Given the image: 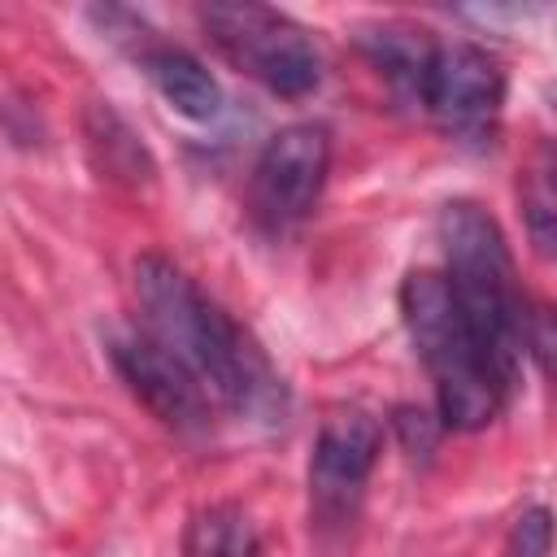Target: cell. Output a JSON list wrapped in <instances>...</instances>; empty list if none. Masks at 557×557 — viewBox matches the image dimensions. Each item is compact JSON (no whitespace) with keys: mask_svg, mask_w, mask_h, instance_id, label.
I'll return each mask as SVG.
<instances>
[{"mask_svg":"<svg viewBox=\"0 0 557 557\" xmlns=\"http://www.w3.org/2000/svg\"><path fill=\"white\" fill-rule=\"evenodd\" d=\"M548 548H553V513L544 505L522 509L509 527L505 557H548Z\"/></svg>","mask_w":557,"mask_h":557,"instance_id":"13","label":"cell"},{"mask_svg":"<svg viewBox=\"0 0 557 557\" xmlns=\"http://www.w3.org/2000/svg\"><path fill=\"white\" fill-rule=\"evenodd\" d=\"M522 196V218H527V239L540 261H557V139H544L518 178Z\"/></svg>","mask_w":557,"mask_h":557,"instance_id":"11","label":"cell"},{"mask_svg":"<svg viewBox=\"0 0 557 557\" xmlns=\"http://www.w3.org/2000/svg\"><path fill=\"white\" fill-rule=\"evenodd\" d=\"M331 170V135L318 122H292L274 131L252 165V218L283 235L309 218Z\"/></svg>","mask_w":557,"mask_h":557,"instance_id":"6","label":"cell"},{"mask_svg":"<svg viewBox=\"0 0 557 557\" xmlns=\"http://www.w3.org/2000/svg\"><path fill=\"white\" fill-rule=\"evenodd\" d=\"M400 313H405V331L418 357L431 370L440 422L448 431L487 426L500 413L509 383L496 374L483 344L474 339L448 278L435 270H413L400 283Z\"/></svg>","mask_w":557,"mask_h":557,"instance_id":"3","label":"cell"},{"mask_svg":"<svg viewBox=\"0 0 557 557\" xmlns=\"http://www.w3.org/2000/svg\"><path fill=\"white\" fill-rule=\"evenodd\" d=\"M392 426H396V435H400V444H405V453H431L435 448V435H440V426L444 422H435V418H426L422 409H413V405H405V409H396V418H392Z\"/></svg>","mask_w":557,"mask_h":557,"instance_id":"15","label":"cell"},{"mask_svg":"<svg viewBox=\"0 0 557 557\" xmlns=\"http://www.w3.org/2000/svg\"><path fill=\"white\" fill-rule=\"evenodd\" d=\"M109 357L126 387L152 409V418L178 435H205L209 431V387L196 379V370L174 357L157 335L122 331L109 339Z\"/></svg>","mask_w":557,"mask_h":557,"instance_id":"8","label":"cell"},{"mask_svg":"<svg viewBox=\"0 0 557 557\" xmlns=\"http://www.w3.org/2000/svg\"><path fill=\"white\" fill-rule=\"evenodd\" d=\"M379 448H383V431L366 409L339 405L322 418L309 457V509L322 531L352 527Z\"/></svg>","mask_w":557,"mask_h":557,"instance_id":"5","label":"cell"},{"mask_svg":"<svg viewBox=\"0 0 557 557\" xmlns=\"http://www.w3.org/2000/svg\"><path fill=\"white\" fill-rule=\"evenodd\" d=\"M366 61L387 78V87L409 100V104H422V91H426V74H431V61H435V39L422 30V26H409V22H379V26H366L357 35Z\"/></svg>","mask_w":557,"mask_h":557,"instance_id":"9","label":"cell"},{"mask_svg":"<svg viewBox=\"0 0 557 557\" xmlns=\"http://www.w3.org/2000/svg\"><path fill=\"white\" fill-rule=\"evenodd\" d=\"M144 70L174 113H183L191 122H213L222 113V87L191 52H183L174 44L144 48Z\"/></svg>","mask_w":557,"mask_h":557,"instance_id":"10","label":"cell"},{"mask_svg":"<svg viewBox=\"0 0 557 557\" xmlns=\"http://www.w3.org/2000/svg\"><path fill=\"white\" fill-rule=\"evenodd\" d=\"M257 527L235 500L200 505L183 535V557H257Z\"/></svg>","mask_w":557,"mask_h":557,"instance_id":"12","label":"cell"},{"mask_svg":"<svg viewBox=\"0 0 557 557\" xmlns=\"http://www.w3.org/2000/svg\"><path fill=\"white\" fill-rule=\"evenodd\" d=\"M527 352L540 361V370L557 387V309L553 305L527 309Z\"/></svg>","mask_w":557,"mask_h":557,"instance_id":"14","label":"cell"},{"mask_svg":"<svg viewBox=\"0 0 557 557\" xmlns=\"http://www.w3.org/2000/svg\"><path fill=\"white\" fill-rule=\"evenodd\" d=\"M440 248H444V278L483 344L487 361L496 374L513 387L518 361L527 352V305L513 278V257L505 244L500 222L474 205V200H453L440 209Z\"/></svg>","mask_w":557,"mask_h":557,"instance_id":"2","label":"cell"},{"mask_svg":"<svg viewBox=\"0 0 557 557\" xmlns=\"http://www.w3.org/2000/svg\"><path fill=\"white\" fill-rule=\"evenodd\" d=\"M500 104H505V70L487 48L470 39H453L435 48L422 109L435 117L444 135L487 139L500 122Z\"/></svg>","mask_w":557,"mask_h":557,"instance_id":"7","label":"cell"},{"mask_svg":"<svg viewBox=\"0 0 557 557\" xmlns=\"http://www.w3.org/2000/svg\"><path fill=\"white\" fill-rule=\"evenodd\" d=\"M135 296L144 331L157 335L174 357H183L218 405L252 422H283L287 387L261 344L209 300L174 261L148 252L135 261Z\"/></svg>","mask_w":557,"mask_h":557,"instance_id":"1","label":"cell"},{"mask_svg":"<svg viewBox=\"0 0 557 557\" xmlns=\"http://www.w3.org/2000/svg\"><path fill=\"white\" fill-rule=\"evenodd\" d=\"M200 22L209 30V39L218 44V52L248 78H257L261 87H270L274 96L300 100L318 87L322 78V61L313 39L278 9L265 4H239V0H213L200 9Z\"/></svg>","mask_w":557,"mask_h":557,"instance_id":"4","label":"cell"}]
</instances>
